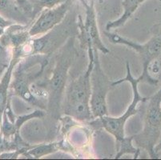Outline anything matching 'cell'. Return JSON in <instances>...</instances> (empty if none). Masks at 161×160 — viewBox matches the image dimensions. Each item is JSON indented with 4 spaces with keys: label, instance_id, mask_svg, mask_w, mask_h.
Listing matches in <instances>:
<instances>
[{
    "label": "cell",
    "instance_id": "cell-13",
    "mask_svg": "<svg viewBox=\"0 0 161 160\" xmlns=\"http://www.w3.org/2000/svg\"><path fill=\"white\" fill-rule=\"evenodd\" d=\"M144 1L146 0H123L122 6L124 12L122 15L114 21L108 22L106 25V30L109 31L111 29L118 28L124 26Z\"/></svg>",
    "mask_w": 161,
    "mask_h": 160
},
{
    "label": "cell",
    "instance_id": "cell-10",
    "mask_svg": "<svg viewBox=\"0 0 161 160\" xmlns=\"http://www.w3.org/2000/svg\"><path fill=\"white\" fill-rule=\"evenodd\" d=\"M73 3L74 0H66L53 8L45 9L41 11L37 19L29 27L31 37L44 35L60 24L71 10Z\"/></svg>",
    "mask_w": 161,
    "mask_h": 160
},
{
    "label": "cell",
    "instance_id": "cell-11",
    "mask_svg": "<svg viewBox=\"0 0 161 160\" xmlns=\"http://www.w3.org/2000/svg\"><path fill=\"white\" fill-rule=\"evenodd\" d=\"M0 14L7 19L20 24H27L31 20L17 0H0Z\"/></svg>",
    "mask_w": 161,
    "mask_h": 160
},
{
    "label": "cell",
    "instance_id": "cell-4",
    "mask_svg": "<svg viewBox=\"0 0 161 160\" xmlns=\"http://www.w3.org/2000/svg\"><path fill=\"white\" fill-rule=\"evenodd\" d=\"M49 63V56L36 55L23 60L14 73V79L11 86L14 94L33 106L47 111V106L31 91V86L43 74Z\"/></svg>",
    "mask_w": 161,
    "mask_h": 160
},
{
    "label": "cell",
    "instance_id": "cell-18",
    "mask_svg": "<svg viewBox=\"0 0 161 160\" xmlns=\"http://www.w3.org/2000/svg\"><path fill=\"white\" fill-rule=\"evenodd\" d=\"M4 69H5V67H3V68L0 70V75H1V74H2V72H3V70Z\"/></svg>",
    "mask_w": 161,
    "mask_h": 160
},
{
    "label": "cell",
    "instance_id": "cell-3",
    "mask_svg": "<svg viewBox=\"0 0 161 160\" xmlns=\"http://www.w3.org/2000/svg\"><path fill=\"white\" fill-rule=\"evenodd\" d=\"M71 11L67 14L64 21L54 27L47 33L42 35L39 38L32 39L17 49V54L24 58L36 55L51 56L52 54L60 49L67 41L72 37L75 29H78L77 22L75 21L74 13Z\"/></svg>",
    "mask_w": 161,
    "mask_h": 160
},
{
    "label": "cell",
    "instance_id": "cell-15",
    "mask_svg": "<svg viewBox=\"0 0 161 160\" xmlns=\"http://www.w3.org/2000/svg\"><path fill=\"white\" fill-rule=\"evenodd\" d=\"M116 146V155L115 158H119L122 155L126 154H132L135 158H136L140 155V148L133 146V135L131 137H124L122 140L115 142Z\"/></svg>",
    "mask_w": 161,
    "mask_h": 160
},
{
    "label": "cell",
    "instance_id": "cell-12",
    "mask_svg": "<svg viewBox=\"0 0 161 160\" xmlns=\"http://www.w3.org/2000/svg\"><path fill=\"white\" fill-rule=\"evenodd\" d=\"M21 59L12 57L9 65L7 66V68L3 76L1 79L0 81V116L3 115L4 109L7 102L9 101V97H8V90L11 86V78L13 74V70L19 63H20Z\"/></svg>",
    "mask_w": 161,
    "mask_h": 160
},
{
    "label": "cell",
    "instance_id": "cell-5",
    "mask_svg": "<svg viewBox=\"0 0 161 160\" xmlns=\"http://www.w3.org/2000/svg\"><path fill=\"white\" fill-rule=\"evenodd\" d=\"M103 33L112 43L127 46L138 54L143 66L142 74L137 78L139 83H147L153 86L158 84L159 82L149 75L148 67L152 62L161 57V23H158L152 27V37L146 43L143 44L137 43L109 31H104Z\"/></svg>",
    "mask_w": 161,
    "mask_h": 160
},
{
    "label": "cell",
    "instance_id": "cell-8",
    "mask_svg": "<svg viewBox=\"0 0 161 160\" xmlns=\"http://www.w3.org/2000/svg\"><path fill=\"white\" fill-rule=\"evenodd\" d=\"M90 105L95 119L108 115L107 95L112 86V82L106 75L101 67L98 50L94 49V65L91 73Z\"/></svg>",
    "mask_w": 161,
    "mask_h": 160
},
{
    "label": "cell",
    "instance_id": "cell-16",
    "mask_svg": "<svg viewBox=\"0 0 161 160\" xmlns=\"http://www.w3.org/2000/svg\"><path fill=\"white\" fill-rule=\"evenodd\" d=\"M32 7V19L39 14L45 9L53 8L65 2L66 0H28Z\"/></svg>",
    "mask_w": 161,
    "mask_h": 160
},
{
    "label": "cell",
    "instance_id": "cell-17",
    "mask_svg": "<svg viewBox=\"0 0 161 160\" xmlns=\"http://www.w3.org/2000/svg\"><path fill=\"white\" fill-rule=\"evenodd\" d=\"M160 150H161V143H159V144L156 145V147H155V151H156V154H157V152H159ZM157 156H158V155H157Z\"/></svg>",
    "mask_w": 161,
    "mask_h": 160
},
{
    "label": "cell",
    "instance_id": "cell-1",
    "mask_svg": "<svg viewBox=\"0 0 161 160\" xmlns=\"http://www.w3.org/2000/svg\"><path fill=\"white\" fill-rule=\"evenodd\" d=\"M87 51L89 58L87 70L66 86L65 97L61 105L62 113L65 116L79 122L95 119L90 105L91 73L94 65V49L89 47Z\"/></svg>",
    "mask_w": 161,
    "mask_h": 160
},
{
    "label": "cell",
    "instance_id": "cell-14",
    "mask_svg": "<svg viewBox=\"0 0 161 160\" xmlns=\"http://www.w3.org/2000/svg\"><path fill=\"white\" fill-rule=\"evenodd\" d=\"M64 140L59 142L47 143V144H41L38 146H33L30 147L27 152H24L23 155L30 157L31 158H39L41 157L48 155L50 154L55 153L59 150H65Z\"/></svg>",
    "mask_w": 161,
    "mask_h": 160
},
{
    "label": "cell",
    "instance_id": "cell-6",
    "mask_svg": "<svg viewBox=\"0 0 161 160\" xmlns=\"http://www.w3.org/2000/svg\"><path fill=\"white\" fill-rule=\"evenodd\" d=\"M126 70H127L126 77L119 79L117 81L112 82V86L120 84L124 82L130 83L131 88H132L133 95L131 104L128 106L127 110L120 116L110 117L109 115H105V116L100 117V118H97V119H95L89 123L91 125L98 124V127L104 129L107 132H108L115 138V142L122 140L125 137V124L131 116L136 115L139 112L138 110L136 109L138 104L140 102H146L147 100V98L141 96L139 92L138 85L140 83L137 79L133 77V75L131 74V68H130L128 62L126 63Z\"/></svg>",
    "mask_w": 161,
    "mask_h": 160
},
{
    "label": "cell",
    "instance_id": "cell-2",
    "mask_svg": "<svg viewBox=\"0 0 161 160\" xmlns=\"http://www.w3.org/2000/svg\"><path fill=\"white\" fill-rule=\"evenodd\" d=\"M75 49L74 38L71 37L61 47L57 55L56 63L47 81L36 84L46 91L47 94V111L52 116H55L61 108L62 98L65 92L67 73L74 60Z\"/></svg>",
    "mask_w": 161,
    "mask_h": 160
},
{
    "label": "cell",
    "instance_id": "cell-9",
    "mask_svg": "<svg viewBox=\"0 0 161 160\" xmlns=\"http://www.w3.org/2000/svg\"><path fill=\"white\" fill-rule=\"evenodd\" d=\"M85 7V20L83 21L81 16L79 15L77 22L78 29L80 30V40L81 47L85 48L92 47L93 49L100 51L103 54H108L109 50L106 47L100 37L96 19V10H95V0H91L88 3L86 0H80Z\"/></svg>",
    "mask_w": 161,
    "mask_h": 160
},
{
    "label": "cell",
    "instance_id": "cell-7",
    "mask_svg": "<svg viewBox=\"0 0 161 160\" xmlns=\"http://www.w3.org/2000/svg\"><path fill=\"white\" fill-rule=\"evenodd\" d=\"M143 119V129L133 135V142L140 149L145 150L151 158H158L155 147L161 135V88L147 98Z\"/></svg>",
    "mask_w": 161,
    "mask_h": 160
}]
</instances>
